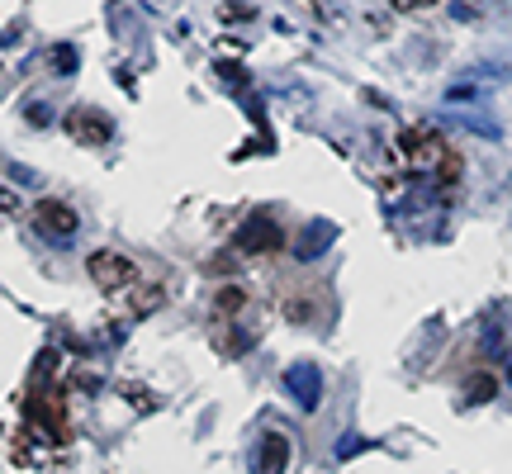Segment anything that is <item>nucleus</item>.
I'll use <instances>...</instances> for the list:
<instances>
[{"mask_svg":"<svg viewBox=\"0 0 512 474\" xmlns=\"http://www.w3.org/2000/svg\"><path fill=\"white\" fill-rule=\"evenodd\" d=\"M508 380H512V370H508Z\"/></svg>","mask_w":512,"mask_h":474,"instance_id":"f8f14e48","label":"nucleus"},{"mask_svg":"<svg viewBox=\"0 0 512 474\" xmlns=\"http://www.w3.org/2000/svg\"><path fill=\"white\" fill-rule=\"evenodd\" d=\"M62 128H67V138L81 147H105L114 138V119L100 110H72L62 119Z\"/></svg>","mask_w":512,"mask_h":474,"instance_id":"39448f33","label":"nucleus"},{"mask_svg":"<svg viewBox=\"0 0 512 474\" xmlns=\"http://www.w3.org/2000/svg\"><path fill=\"white\" fill-rule=\"evenodd\" d=\"M242 309H247V294H242L238 285H223V290L214 294V313H219V318H238Z\"/></svg>","mask_w":512,"mask_h":474,"instance_id":"6e6552de","label":"nucleus"},{"mask_svg":"<svg viewBox=\"0 0 512 474\" xmlns=\"http://www.w3.org/2000/svg\"><path fill=\"white\" fill-rule=\"evenodd\" d=\"M34 223H38V233H48V237H76V228H81V214H76L67 200L48 195V200L34 204Z\"/></svg>","mask_w":512,"mask_h":474,"instance_id":"423d86ee","label":"nucleus"},{"mask_svg":"<svg viewBox=\"0 0 512 474\" xmlns=\"http://www.w3.org/2000/svg\"><path fill=\"white\" fill-rule=\"evenodd\" d=\"M465 394H470V403L494 399V394H498V380H494V375H470V380H465Z\"/></svg>","mask_w":512,"mask_h":474,"instance_id":"1a4fd4ad","label":"nucleus"},{"mask_svg":"<svg viewBox=\"0 0 512 474\" xmlns=\"http://www.w3.org/2000/svg\"><path fill=\"white\" fill-rule=\"evenodd\" d=\"M399 10H422V5H441V0H394Z\"/></svg>","mask_w":512,"mask_h":474,"instance_id":"9b49d317","label":"nucleus"},{"mask_svg":"<svg viewBox=\"0 0 512 474\" xmlns=\"http://www.w3.org/2000/svg\"><path fill=\"white\" fill-rule=\"evenodd\" d=\"M460 171H465V157H460V152H446V162L437 166V181H441V185H456Z\"/></svg>","mask_w":512,"mask_h":474,"instance_id":"9d476101","label":"nucleus"},{"mask_svg":"<svg viewBox=\"0 0 512 474\" xmlns=\"http://www.w3.org/2000/svg\"><path fill=\"white\" fill-rule=\"evenodd\" d=\"M24 418H29V432H43L48 441H62L72 437L67 432V394L57 389V384H34L29 394H24Z\"/></svg>","mask_w":512,"mask_h":474,"instance_id":"f257e3e1","label":"nucleus"},{"mask_svg":"<svg viewBox=\"0 0 512 474\" xmlns=\"http://www.w3.org/2000/svg\"><path fill=\"white\" fill-rule=\"evenodd\" d=\"M86 271H91V280H95V285H100L105 294L133 290V285H138V275H143L138 266H133V261H128V256L110 252V247H105V252H91V256H86Z\"/></svg>","mask_w":512,"mask_h":474,"instance_id":"7ed1b4c3","label":"nucleus"},{"mask_svg":"<svg viewBox=\"0 0 512 474\" xmlns=\"http://www.w3.org/2000/svg\"><path fill=\"white\" fill-rule=\"evenodd\" d=\"M394 147H399V157L408 166H418V171H437L441 162H446V138H441L432 124H408L399 128V138H394Z\"/></svg>","mask_w":512,"mask_h":474,"instance_id":"f03ea898","label":"nucleus"},{"mask_svg":"<svg viewBox=\"0 0 512 474\" xmlns=\"http://www.w3.org/2000/svg\"><path fill=\"white\" fill-rule=\"evenodd\" d=\"M285 465H290V441L280 432H266L256 451V474H285Z\"/></svg>","mask_w":512,"mask_h":474,"instance_id":"0eeeda50","label":"nucleus"},{"mask_svg":"<svg viewBox=\"0 0 512 474\" xmlns=\"http://www.w3.org/2000/svg\"><path fill=\"white\" fill-rule=\"evenodd\" d=\"M233 247H238L242 256H275L280 247H285V228H280L271 214H256V219H247L238 228Z\"/></svg>","mask_w":512,"mask_h":474,"instance_id":"20e7f679","label":"nucleus"}]
</instances>
